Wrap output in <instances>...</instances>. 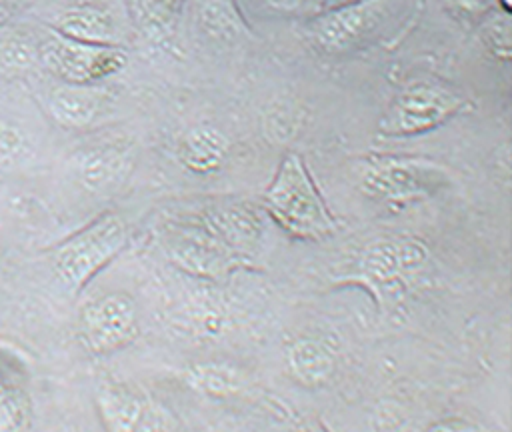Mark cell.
<instances>
[{"mask_svg": "<svg viewBox=\"0 0 512 432\" xmlns=\"http://www.w3.org/2000/svg\"><path fill=\"white\" fill-rule=\"evenodd\" d=\"M262 208L288 236L320 242L338 232V220L322 198L306 162L296 152H286L268 184Z\"/></svg>", "mask_w": 512, "mask_h": 432, "instance_id": "cell-1", "label": "cell"}, {"mask_svg": "<svg viewBox=\"0 0 512 432\" xmlns=\"http://www.w3.org/2000/svg\"><path fill=\"white\" fill-rule=\"evenodd\" d=\"M126 242L124 220L114 212H104L50 248L48 260L60 282L72 292H80L124 250Z\"/></svg>", "mask_w": 512, "mask_h": 432, "instance_id": "cell-2", "label": "cell"}, {"mask_svg": "<svg viewBox=\"0 0 512 432\" xmlns=\"http://www.w3.org/2000/svg\"><path fill=\"white\" fill-rule=\"evenodd\" d=\"M448 182V168L416 156H370L360 172V190L368 198L390 206L428 198L446 188Z\"/></svg>", "mask_w": 512, "mask_h": 432, "instance_id": "cell-3", "label": "cell"}, {"mask_svg": "<svg viewBox=\"0 0 512 432\" xmlns=\"http://www.w3.org/2000/svg\"><path fill=\"white\" fill-rule=\"evenodd\" d=\"M466 108V96L442 80H416L404 86L384 110L378 132L384 136H416L446 124Z\"/></svg>", "mask_w": 512, "mask_h": 432, "instance_id": "cell-4", "label": "cell"}, {"mask_svg": "<svg viewBox=\"0 0 512 432\" xmlns=\"http://www.w3.org/2000/svg\"><path fill=\"white\" fill-rule=\"evenodd\" d=\"M428 254V246L412 236L374 238L360 250L352 280L366 286L378 306H384L400 296L406 280L426 264Z\"/></svg>", "mask_w": 512, "mask_h": 432, "instance_id": "cell-5", "label": "cell"}, {"mask_svg": "<svg viewBox=\"0 0 512 432\" xmlns=\"http://www.w3.org/2000/svg\"><path fill=\"white\" fill-rule=\"evenodd\" d=\"M162 246L176 268L200 278L220 280L234 270L252 268L248 254L228 246L200 220L168 228L162 238Z\"/></svg>", "mask_w": 512, "mask_h": 432, "instance_id": "cell-6", "label": "cell"}, {"mask_svg": "<svg viewBox=\"0 0 512 432\" xmlns=\"http://www.w3.org/2000/svg\"><path fill=\"white\" fill-rule=\"evenodd\" d=\"M36 54L48 72L70 84H96L126 64V54L120 46L80 42L54 28L38 44Z\"/></svg>", "mask_w": 512, "mask_h": 432, "instance_id": "cell-7", "label": "cell"}, {"mask_svg": "<svg viewBox=\"0 0 512 432\" xmlns=\"http://www.w3.org/2000/svg\"><path fill=\"white\" fill-rule=\"evenodd\" d=\"M386 14V0H352L336 8L320 10V14L306 24V38L324 54H344L376 36Z\"/></svg>", "mask_w": 512, "mask_h": 432, "instance_id": "cell-8", "label": "cell"}, {"mask_svg": "<svg viewBox=\"0 0 512 432\" xmlns=\"http://www.w3.org/2000/svg\"><path fill=\"white\" fill-rule=\"evenodd\" d=\"M138 332V304L128 292L102 294L80 312V336L92 354L118 352L132 344Z\"/></svg>", "mask_w": 512, "mask_h": 432, "instance_id": "cell-9", "label": "cell"}, {"mask_svg": "<svg viewBox=\"0 0 512 432\" xmlns=\"http://www.w3.org/2000/svg\"><path fill=\"white\" fill-rule=\"evenodd\" d=\"M132 148L118 140H100L72 156L78 182L90 192H102L122 182L132 168Z\"/></svg>", "mask_w": 512, "mask_h": 432, "instance_id": "cell-10", "label": "cell"}, {"mask_svg": "<svg viewBox=\"0 0 512 432\" xmlns=\"http://www.w3.org/2000/svg\"><path fill=\"white\" fill-rule=\"evenodd\" d=\"M198 220L212 234L242 254H248V248L260 240L264 230L260 212L246 202H224L220 206L206 208Z\"/></svg>", "mask_w": 512, "mask_h": 432, "instance_id": "cell-11", "label": "cell"}, {"mask_svg": "<svg viewBox=\"0 0 512 432\" xmlns=\"http://www.w3.org/2000/svg\"><path fill=\"white\" fill-rule=\"evenodd\" d=\"M110 94L96 84L62 82L48 94V112L64 128H86L104 112Z\"/></svg>", "mask_w": 512, "mask_h": 432, "instance_id": "cell-12", "label": "cell"}, {"mask_svg": "<svg viewBox=\"0 0 512 432\" xmlns=\"http://www.w3.org/2000/svg\"><path fill=\"white\" fill-rule=\"evenodd\" d=\"M286 366L300 386H320L336 370V346L326 336H300L286 348Z\"/></svg>", "mask_w": 512, "mask_h": 432, "instance_id": "cell-13", "label": "cell"}, {"mask_svg": "<svg viewBox=\"0 0 512 432\" xmlns=\"http://www.w3.org/2000/svg\"><path fill=\"white\" fill-rule=\"evenodd\" d=\"M56 32L88 42V44H102V46H120V30L116 24L114 14L92 2L76 4L64 10L52 26Z\"/></svg>", "mask_w": 512, "mask_h": 432, "instance_id": "cell-14", "label": "cell"}, {"mask_svg": "<svg viewBox=\"0 0 512 432\" xmlns=\"http://www.w3.org/2000/svg\"><path fill=\"white\" fill-rule=\"evenodd\" d=\"M148 400L126 382L106 380L96 390V408L110 432L140 430Z\"/></svg>", "mask_w": 512, "mask_h": 432, "instance_id": "cell-15", "label": "cell"}, {"mask_svg": "<svg viewBox=\"0 0 512 432\" xmlns=\"http://www.w3.org/2000/svg\"><path fill=\"white\" fill-rule=\"evenodd\" d=\"M230 140L216 126L200 124L190 128L176 146L178 162L194 174H210L218 170L228 156Z\"/></svg>", "mask_w": 512, "mask_h": 432, "instance_id": "cell-16", "label": "cell"}, {"mask_svg": "<svg viewBox=\"0 0 512 432\" xmlns=\"http://www.w3.org/2000/svg\"><path fill=\"white\" fill-rule=\"evenodd\" d=\"M188 384L210 398H234L250 390L246 374L230 364H198L188 372Z\"/></svg>", "mask_w": 512, "mask_h": 432, "instance_id": "cell-17", "label": "cell"}, {"mask_svg": "<svg viewBox=\"0 0 512 432\" xmlns=\"http://www.w3.org/2000/svg\"><path fill=\"white\" fill-rule=\"evenodd\" d=\"M136 26L154 40H164L174 32L184 0H128Z\"/></svg>", "mask_w": 512, "mask_h": 432, "instance_id": "cell-18", "label": "cell"}, {"mask_svg": "<svg viewBox=\"0 0 512 432\" xmlns=\"http://www.w3.org/2000/svg\"><path fill=\"white\" fill-rule=\"evenodd\" d=\"M198 24L202 32L218 40H234L248 34L232 0H202L198 8Z\"/></svg>", "mask_w": 512, "mask_h": 432, "instance_id": "cell-19", "label": "cell"}, {"mask_svg": "<svg viewBox=\"0 0 512 432\" xmlns=\"http://www.w3.org/2000/svg\"><path fill=\"white\" fill-rule=\"evenodd\" d=\"M28 420V404L26 398L0 382V430H16L24 428Z\"/></svg>", "mask_w": 512, "mask_h": 432, "instance_id": "cell-20", "label": "cell"}, {"mask_svg": "<svg viewBox=\"0 0 512 432\" xmlns=\"http://www.w3.org/2000/svg\"><path fill=\"white\" fill-rule=\"evenodd\" d=\"M26 152V138L22 130L0 116V166L16 164Z\"/></svg>", "mask_w": 512, "mask_h": 432, "instance_id": "cell-21", "label": "cell"}, {"mask_svg": "<svg viewBox=\"0 0 512 432\" xmlns=\"http://www.w3.org/2000/svg\"><path fill=\"white\" fill-rule=\"evenodd\" d=\"M506 12H502L496 20H490L486 24V42L490 50H494L496 56L502 60H508L510 56V22Z\"/></svg>", "mask_w": 512, "mask_h": 432, "instance_id": "cell-22", "label": "cell"}, {"mask_svg": "<svg viewBox=\"0 0 512 432\" xmlns=\"http://www.w3.org/2000/svg\"><path fill=\"white\" fill-rule=\"evenodd\" d=\"M442 2L446 10H450L454 16H460V18H480L496 6V0H442Z\"/></svg>", "mask_w": 512, "mask_h": 432, "instance_id": "cell-23", "label": "cell"}, {"mask_svg": "<svg viewBox=\"0 0 512 432\" xmlns=\"http://www.w3.org/2000/svg\"><path fill=\"white\" fill-rule=\"evenodd\" d=\"M270 10L280 12V14H296L302 12L308 4L314 0H262Z\"/></svg>", "mask_w": 512, "mask_h": 432, "instance_id": "cell-24", "label": "cell"}, {"mask_svg": "<svg viewBox=\"0 0 512 432\" xmlns=\"http://www.w3.org/2000/svg\"><path fill=\"white\" fill-rule=\"evenodd\" d=\"M432 430H476L480 428L478 424H470V422H462V420H450V422H438L430 426Z\"/></svg>", "mask_w": 512, "mask_h": 432, "instance_id": "cell-25", "label": "cell"}, {"mask_svg": "<svg viewBox=\"0 0 512 432\" xmlns=\"http://www.w3.org/2000/svg\"><path fill=\"white\" fill-rule=\"evenodd\" d=\"M352 0H318L320 4V10H328V8H336V6H342V4H348Z\"/></svg>", "mask_w": 512, "mask_h": 432, "instance_id": "cell-26", "label": "cell"}]
</instances>
